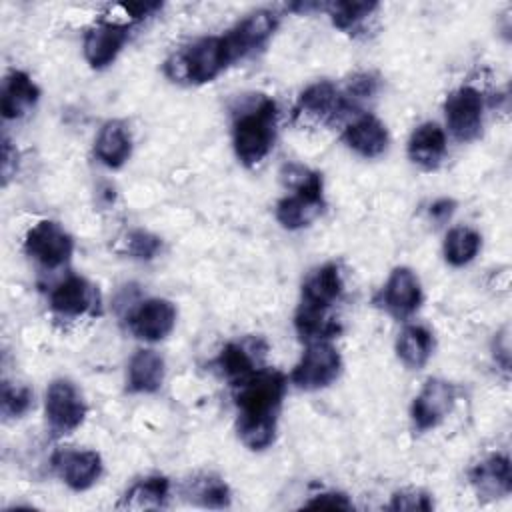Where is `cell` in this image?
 Returning <instances> with one entry per match:
<instances>
[{"instance_id":"obj_7","label":"cell","mask_w":512,"mask_h":512,"mask_svg":"<svg viewBox=\"0 0 512 512\" xmlns=\"http://www.w3.org/2000/svg\"><path fill=\"white\" fill-rule=\"evenodd\" d=\"M444 116L450 134L458 142H472L482 132L484 98L474 86H460L452 90L444 102Z\"/></svg>"},{"instance_id":"obj_5","label":"cell","mask_w":512,"mask_h":512,"mask_svg":"<svg viewBox=\"0 0 512 512\" xmlns=\"http://www.w3.org/2000/svg\"><path fill=\"white\" fill-rule=\"evenodd\" d=\"M44 410L50 432L54 436H66L84 422L88 406L74 382L58 378L46 390Z\"/></svg>"},{"instance_id":"obj_19","label":"cell","mask_w":512,"mask_h":512,"mask_svg":"<svg viewBox=\"0 0 512 512\" xmlns=\"http://www.w3.org/2000/svg\"><path fill=\"white\" fill-rule=\"evenodd\" d=\"M342 274L338 264L328 262L314 268L302 284V304L310 308L330 310L342 294Z\"/></svg>"},{"instance_id":"obj_4","label":"cell","mask_w":512,"mask_h":512,"mask_svg":"<svg viewBox=\"0 0 512 512\" xmlns=\"http://www.w3.org/2000/svg\"><path fill=\"white\" fill-rule=\"evenodd\" d=\"M324 208L322 176L318 172L300 170L294 194L282 198L276 204V220L288 228L298 230L308 226Z\"/></svg>"},{"instance_id":"obj_36","label":"cell","mask_w":512,"mask_h":512,"mask_svg":"<svg viewBox=\"0 0 512 512\" xmlns=\"http://www.w3.org/2000/svg\"><path fill=\"white\" fill-rule=\"evenodd\" d=\"M2 174H4V180H8L12 176V168L10 164L16 160V150H12L8 138H4V146H2Z\"/></svg>"},{"instance_id":"obj_33","label":"cell","mask_w":512,"mask_h":512,"mask_svg":"<svg viewBox=\"0 0 512 512\" xmlns=\"http://www.w3.org/2000/svg\"><path fill=\"white\" fill-rule=\"evenodd\" d=\"M304 508H320V510H352L354 504L348 500L346 494L340 492H324L314 496L310 502L304 504Z\"/></svg>"},{"instance_id":"obj_6","label":"cell","mask_w":512,"mask_h":512,"mask_svg":"<svg viewBox=\"0 0 512 512\" xmlns=\"http://www.w3.org/2000/svg\"><path fill=\"white\" fill-rule=\"evenodd\" d=\"M342 372L340 352L330 342H312L294 366L290 380L300 390H320L330 386Z\"/></svg>"},{"instance_id":"obj_29","label":"cell","mask_w":512,"mask_h":512,"mask_svg":"<svg viewBox=\"0 0 512 512\" xmlns=\"http://www.w3.org/2000/svg\"><path fill=\"white\" fill-rule=\"evenodd\" d=\"M378 2H334L328 6L332 24L342 32H356L374 12Z\"/></svg>"},{"instance_id":"obj_3","label":"cell","mask_w":512,"mask_h":512,"mask_svg":"<svg viewBox=\"0 0 512 512\" xmlns=\"http://www.w3.org/2000/svg\"><path fill=\"white\" fill-rule=\"evenodd\" d=\"M232 64L228 46L222 36H204L174 52L166 64L164 72L174 82L186 84H206L214 80L226 66Z\"/></svg>"},{"instance_id":"obj_31","label":"cell","mask_w":512,"mask_h":512,"mask_svg":"<svg viewBox=\"0 0 512 512\" xmlns=\"http://www.w3.org/2000/svg\"><path fill=\"white\" fill-rule=\"evenodd\" d=\"M160 246V238L146 230H132L126 236V252L136 260H152L158 254Z\"/></svg>"},{"instance_id":"obj_22","label":"cell","mask_w":512,"mask_h":512,"mask_svg":"<svg viewBox=\"0 0 512 512\" xmlns=\"http://www.w3.org/2000/svg\"><path fill=\"white\" fill-rule=\"evenodd\" d=\"M96 158L108 168H120L132 154V138L124 122L108 120L94 140Z\"/></svg>"},{"instance_id":"obj_25","label":"cell","mask_w":512,"mask_h":512,"mask_svg":"<svg viewBox=\"0 0 512 512\" xmlns=\"http://www.w3.org/2000/svg\"><path fill=\"white\" fill-rule=\"evenodd\" d=\"M258 346L256 342H230L224 346L220 356L216 358V366L220 372L232 382L238 384L240 380L248 378L252 372L258 370Z\"/></svg>"},{"instance_id":"obj_15","label":"cell","mask_w":512,"mask_h":512,"mask_svg":"<svg viewBox=\"0 0 512 512\" xmlns=\"http://www.w3.org/2000/svg\"><path fill=\"white\" fill-rule=\"evenodd\" d=\"M176 324V308L170 300L148 298L130 316V330L136 338L156 342L166 338Z\"/></svg>"},{"instance_id":"obj_24","label":"cell","mask_w":512,"mask_h":512,"mask_svg":"<svg viewBox=\"0 0 512 512\" xmlns=\"http://www.w3.org/2000/svg\"><path fill=\"white\" fill-rule=\"evenodd\" d=\"M434 350V336L422 324H408L396 340V354L408 368H422Z\"/></svg>"},{"instance_id":"obj_9","label":"cell","mask_w":512,"mask_h":512,"mask_svg":"<svg viewBox=\"0 0 512 512\" xmlns=\"http://www.w3.org/2000/svg\"><path fill=\"white\" fill-rule=\"evenodd\" d=\"M278 22H280V16L274 10L262 8L248 14L232 30H228L224 34V40H226L232 62L248 56L256 48H262L276 32Z\"/></svg>"},{"instance_id":"obj_32","label":"cell","mask_w":512,"mask_h":512,"mask_svg":"<svg viewBox=\"0 0 512 512\" xmlns=\"http://www.w3.org/2000/svg\"><path fill=\"white\" fill-rule=\"evenodd\" d=\"M432 506L434 504L426 492L408 488V490H400L392 496L388 510H432Z\"/></svg>"},{"instance_id":"obj_10","label":"cell","mask_w":512,"mask_h":512,"mask_svg":"<svg viewBox=\"0 0 512 512\" xmlns=\"http://www.w3.org/2000/svg\"><path fill=\"white\" fill-rule=\"evenodd\" d=\"M456 400V388L440 378H430L412 402L410 414L418 430H430L438 426L452 410Z\"/></svg>"},{"instance_id":"obj_27","label":"cell","mask_w":512,"mask_h":512,"mask_svg":"<svg viewBox=\"0 0 512 512\" xmlns=\"http://www.w3.org/2000/svg\"><path fill=\"white\" fill-rule=\"evenodd\" d=\"M480 250V234L468 226L448 230L444 238V258L452 266H464L474 260Z\"/></svg>"},{"instance_id":"obj_12","label":"cell","mask_w":512,"mask_h":512,"mask_svg":"<svg viewBox=\"0 0 512 512\" xmlns=\"http://www.w3.org/2000/svg\"><path fill=\"white\" fill-rule=\"evenodd\" d=\"M126 40L128 24L102 20L100 24L92 26L84 36V58L96 70L106 68L116 60Z\"/></svg>"},{"instance_id":"obj_18","label":"cell","mask_w":512,"mask_h":512,"mask_svg":"<svg viewBox=\"0 0 512 512\" xmlns=\"http://www.w3.org/2000/svg\"><path fill=\"white\" fill-rule=\"evenodd\" d=\"M342 140L364 158H376L388 148V130L374 114H360L344 128Z\"/></svg>"},{"instance_id":"obj_8","label":"cell","mask_w":512,"mask_h":512,"mask_svg":"<svg viewBox=\"0 0 512 512\" xmlns=\"http://www.w3.org/2000/svg\"><path fill=\"white\" fill-rule=\"evenodd\" d=\"M24 252L44 268H60L72 256L74 240L58 222L40 220L26 232Z\"/></svg>"},{"instance_id":"obj_16","label":"cell","mask_w":512,"mask_h":512,"mask_svg":"<svg viewBox=\"0 0 512 512\" xmlns=\"http://www.w3.org/2000/svg\"><path fill=\"white\" fill-rule=\"evenodd\" d=\"M382 302L386 310L398 318L416 312L422 302V288L418 276L406 266L394 268L384 284Z\"/></svg>"},{"instance_id":"obj_13","label":"cell","mask_w":512,"mask_h":512,"mask_svg":"<svg viewBox=\"0 0 512 512\" xmlns=\"http://www.w3.org/2000/svg\"><path fill=\"white\" fill-rule=\"evenodd\" d=\"M52 464L64 484L76 492L94 486L102 474V458L94 450H60Z\"/></svg>"},{"instance_id":"obj_14","label":"cell","mask_w":512,"mask_h":512,"mask_svg":"<svg viewBox=\"0 0 512 512\" xmlns=\"http://www.w3.org/2000/svg\"><path fill=\"white\" fill-rule=\"evenodd\" d=\"M98 290L82 276L70 274L50 292V308L60 318H80L94 312Z\"/></svg>"},{"instance_id":"obj_35","label":"cell","mask_w":512,"mask_h":512,"mask_svg":"<svg viewBox=\"0 0 512 512\" xmlns=\"http://www.w3.org/2000/svg\"><path fill=\"white\" fill-rule=\"evenodd\" d=\"M452 212H454V202H452V200H446V198H442V200H438V202H434V204L430 206V214H432V218H436V220H446Z\"/></svg>"},{"instance_id":"obj_1","label":"cell","mask_w":512,"mask_h":512,"mask_svg":"<svg viewBox=\"0 0 512 512\" xmlns=\"http://www.w3.org/2000/svg\"><path fill=\"white\" fill-rule=\"evenodd\" d=\"M236 386V430L250 450H264L276 438L286 378L278 370L258 368Z\"/></svg>"},{"instance_id":"obj_20","label":"cell","mask_w":512,"mask_h":512,"mask_svg":"<svg viewBox=\"0 0 512 512\" xmlns=\"http://www.w3.org/2000/svg\"><path fill=\"white\" fill-rule=\"evenodd\" d=\"M470 482L482 498H502L512 490V474L510 460L506 456L494 454L480 464H476L470 472Z\"/></svg>"},{"instance_id":"obj_28","label":"cell","mask_w":512,"mask_h":512,"mask_svg":"<svg viewBox=\"0 0 512 512\" xmlns=\"http://www.w3.org/2000/svg\"><path fill=\"white\" fill-rule=\"evenodd\" d=\"M186 496L206 508H228L230 506V488L226 486L224 480H220L216 476L194 478L186 488Z\"/></svg>"},{"instance_id":"obj_26","label":"cell","mask_w":512,"mask_h":512,"mask_svg":"<svg viewBox=\"0 0 512 512\" xmlns=\"http://www.w3.org/2000/svg\"><path fill=\"white\" fill-rule=\"evenodd\" d=\"M170 494V482L164 476H148L130 486V490L122 496L118 508L130 510H150L166 506Z\"/></svg>"},{"instance_id":"obj_34","label":"cell","mask_w":512,"mask_h":512,"mask_svg":"<svg viewBox=\"0 0 512 512\" xmlns=\"http://www.w3.org/2000/svg\"><path fill=\"white\" fill-rule=\"evenodd\" d=\"M376 78L372 74H360V76H354V80L350 82L348 86V92H346V98H368L376 92Z\"/></svg>"},{"instance_id":"obj_21","label":"cell","mask_w":512,"mask_h":512,"mask_svg":"<svg viewBox=\"0 0 512 512\" xmlns=\"http://www.w3.org/2000/svg\"><path fill=\"white\" fill-rule=\"evenodd\" d=\"M446 154V134L436 122L420 124L408 140V158L424 168L434 170L440 166Z\"/></svg>"},{"instance_id":"obj_23","label":"cell","mask_w":512,"mask_h":512,"mask_svg":"<svg viewBox=\"0 0 512 512\" xmlns=\"http://www.w3.org/2000/svg\"><path fill=\"white\" fill-rule=\"evenodd\" d=\"M164 382V358L154 350H138L128 364V390L136 394H152Z\"/></svg>"},{"instance_id":"obj_17","label":"cell","mask_w":512,"mask_h":512,"mask_svg":"<svg viewBox=\"0 0 512 512\" xmlns=\"http://www.w3.org/2000/svg\"><path fill=\"white\" fill-rule=\"evenodd\" d=\"M40 88L22 70H10L2 82L0 110L6 120H16L26 116L38 102Z\"/></svg>"},{"instance_id":"obj_11","label":"cell","mask_w":512,"mask_h":512,"mask_svg":"<svg viewBox=\"0 0 512 512\" xmlns=\"http://www.w3.org/2000/svg\"><path fill=\"white\" fill-rule=\"evenodd\" d=\"M348 108V98L332 82L320 80L310 84L298 98L296 116L310 122H332Z\"/></svg>"},{"instance_id":"obj_2","label":"cell","mask_w":512,"mask_h":512,"mask_svg":"<svg viewBox=\"0 0 512 512\" xmlns=\"http://www.w3.org/2000/svg\"><path fill=\"white\" fill-rule=\"evenodd\" d=\"M278 126V106L272 98L258 94L244 102L232 120V146L244 166L260 164L272 150Z\"/></svg>"},{"instance_id":"obj_30","label":"cell","mask_w":512,"mask_h":512,"mask_svg":"<svg viewBox=\"0 0 512 512\" xmlns=\"http://www.w3.org/2000/svg\"><path fill=\"white\" fill-rule=\"evenodd\" d=\"M32 404V392L26 386H16L10 382L2 384V416L20 418L28 412Z\"/></svg>"}]
</instances>
